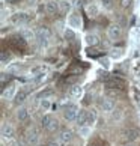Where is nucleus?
<instances>
[{
	"mask_svg": "<svg viewBox=\"0 0 140 146\" xmlns=\"http://www.w3.org/2000/svg\"><path fill=\"white\" fill-rule=\"evenodd\" d=\"M53 119H54V117H53L51 115H44V116H42V121H41L42 127H44V128L47 129V128H48V125H50V123L53 122Z\"/></svg>",
	"mask_w": 140,
	"mask_h": 146,
	"instance_id": "nucleus-25",
	"label": "nucleus"
},
{
	"mask_svg": "<svg viewBox=\"0 0 140 146\" xmlns=\"http://www.w3.org/2000/svg\"><path fill=\"white\" fill-rule=\"evenodd\" d=\"M86 42H88V45L95 47L100 44V36L96 33H89V35H86Z\"/></svg>",
	"mask_w": 140,
	"mask_h": 146,
	"instance_id": "nucleus-16",
	"label": "nucleus"
},
{
	"mask_svg": "<svg viewBox=\"0 0 140 146\" xmlns=\"http://www.w3.org/2000/svg\"><path fill=\"white\" fill-rule=\"evenodd\" d=\"M71 139H72L71 129H63V131H60V134H59V143H62V145H66Z\"/></svg>",
	"mask_w": 140,
	"mask_h": 146,
	"instance_id": "nucleus-11",
	"label": "nucleus"
},
{
	"mask_svg": "<svg viewBox=\"0 0 140 146\" xmlns=\"http://www.w3.org/2000/svg\"><path fill=\"white\" fill-rule=\"evenodd\" d=\"M59 9H60L62 14H68L69 11L72 9V3L69 0H60L59 2Z\"/></svg>",
	"mask_w": 140,
	"mask_h": 146,
	"instance_id": "nucleus-15",
	"label": "nucleus"
},
{
	"mask_svg": "<svg viewBox=\"0 0 140 146\" xmlns=\"http://www.w3.org/2000/svg\"><path fill=\"white\" fill-rule=\"evenodd\" d=\"M47 66H44V65H41V66H36V68H33L30 71V74L32 75H35V77H41V75H44L45 72H47Z\"/></svg>",
	"mask_w": 140,
	"mask_h": 146,
	"instance_id": "nucleus-21",
	"label": "nucleus"
},
{
	"mask_svg": "<svg viewBox=\"0 0 140 146\" xmlns=\"http://www.w3.org/2000/svg\"><path fill=\"white\" fill-rule=\"evenodd\" d=\"M29 117H30V113H29L27 109H24V107L18 109V111H17V119H18L20 122H27Z\"/></svg>",
	"mask_w": 140,
	"mask_h": 146,
	"instance_id": "nucleus-14",
	"label": "nucleus"
},
{
	"mask_svg": "<svg viewBox=\"0 0 140 146\" xmlns=\"http://www.w3.org/2000/svg\"><path fill=\"white\" fill-rule=\"evenodd\" d=\"M140 137V131L137 128H127L121 133V140L123 143H131V142H136V140Z\"/></svg>",
	"mask_w": 140,
	"mask_h": 146,
	"instance_id": "nucleus-1",
	"label": "nucleus"
},
{
	"mask_svg": "<svg viewBox=\"0 0 140 146\" xmlns=\"http://www.w3.org/2000/svg\"><path fill=\"white\" fill-rule=\"evenodd\" d=\"M65 39L66 41H74L75 39V33H74L72 29H66L65 30Z\"/></svg>",
	"mask_w": 140,
	"mask_h": 146,
	"instance_id": "nucleus-28",
	"label": "nucleus"
},
{
	"mask_svg": "<svg viewBox=\"0 0 140 146\" xmlns=\"http://www.w3.org/2000/svg\"><path fill=\"white\" fill-rule=\"evenodd\" d=\"M92 133L90 127H80V136L82 137H89V134Z\"/></svg>",
	"mask_w": 140,
	"mask_h": 146,
	"instance_id": "nucleus-27",
	"label": "nucleus"
},
{
	"mask_svg": "<svg viewBox=\"0 0 140 146\" xmlns=\"http://www.w3.org/2000/svg\"><path fill=\"white\" fill-rule=\"evenodd\" d=\"M107 35H109V38L111 41H117L122 36V26L119 23L110 24L109 29H107Z\"/></svg>",
	"mask_w": 140,
	"mask_h": 146,
	"instance_id": "nucleus-5",
	"label": "nucleus"
},
{
	"mask_svg": "<svg viewBox=\"0 0 140 146\" xmlns=\"http://www.w3.org/2000/svg\"><path fill=\"white\" fill-rule=\"evenodd\" d=\"M57 11H60V9H59V3H56V2H48V3L45 5V12H47V14L54 15Z\"/></svg>",
	"mask_w": 140,
	"mask_h": 146,
	"instance_id": "nucleus-18",
	"label": "nucleus"
},
{
	"mask_svg": "<svg viewBox=\"0 0 140 146\" xmlns=\"http://www.w3.org/2000/svg\"><path fill=\"white\" fill-rule=\"evenodd\" d=\"M20 36H23L26 41H30L36 38V32L30 30V29H23V30H20Z\"/></svg>",
	"mask_w": 140,
	"mask_h": 146,
	"instance_id": "nucleus-19",
	"label": "nucleus"
},
{
	"mask_svg": "<svg viewBox=\"0 0 140 146\" xmlns=\"http://www.w3.org/2000/svg\"><path fill=\"white\" fill-rule=\"evenodd\" d=\"M27 96H29V90L21 89L20 92H17V95H15V104H21V102H24Z\"/></svg>",
	"mask_w": 140,
	"mask_h": 146,
	"instance_id": "nucleus-17",
	"label": "nucleus"
},
{
	"mask_svg": "<svg viewBox=\"0 0 140 146\" xmlns=\"http://www.w3.org/2000/svg\"><path fill=\"white\" fill-rule=\"evenodd\" d=\"M32 18V15H29L27 12H17L11 17V23L15 24V26H20V24H26L29 23Z\"/></svg>",
	"mask_w": 140,
	"mask_h": 146,
	"instance_id": "nucleus-6",
	"label": "nucleus"
},
{
	"mask_svg": "<svg viewBox=\"0 0 140 146\" xmlns=\"http://www.w3.org/2000/svg\"><path fill=\"white\" fill-rule=\"evenodd\" d=\"M48 146H59V143H50Z\"/></svg>",
	"mask_w": 140,
	"mask_h": 146,
	"instance_id": "nucleus-37",
	"label": "nucleus"
},
{
	"mask_svg": "<svg viewBox=\"0 0 140 146\" xmlns=\"http://www.w3.org/2000/svg\"><path fill=\"white\" fill-rule=\"evenodd\" d=\"M14 136V127L11 123H3L2 125V137L3 139H11Z\"/></svg>",
	"mask_w": 140,
	"mask_h": 146,
	"instance_id": "nucleus-13",
	"label": "nucleus"
},
{
	"mask_svg": "<svg viewBox=\"0 0 140 146\" xmlns=\"http://www.w3.org/2000/svg\"><path fill=\"white\" fill-rule=\"evenodd\" d=\"M39 139H41V131L36 127H32L26 133V143H27V146H36L38 142H39Z\"/></svg>",
	"mask_w": 140,
	"mask_h": 146,
	"instance_id": "nucleus-2",
	"label": "nucleus"
},
{
	"mask_svg": "<svg viewBox=\"0 0 140 146\" xmlns=\"http://www.w3.org/2000/svg\"><path fill=\"white\" fill-rule=\"evenodd\" d=\"M15 90H17L15 84H9V86H8V89H3V92H2L3 100H12V98H14V95H17V94H15Z\"/></svg>",
	"mask_w": 140,
	"mask_h": 146,
	"instance_id": "nucleus-12",
	"label": "nucleus"
},
{
	"mask_svg": "<svg viewBox=\"0 0 140 146\" xmlns=\"http://www.w3.org/2000/svg\"><path fill=\"white\" fill-rule=\"evenodd\" d=\"M122 54H123V50H122V48H111V50H110V56L115 57V59H119Z\"/></svg>",
	"mask_w": 140,
	"mask_h": 146,
	"instance_id": "nucleus-26",
	"label": "nucleus"
},
{
	"mask_svg": "<svg viewBox=\"0 0 140 146\" xmlns=\"http://www.w3.org/2000/svg\"><path fill=\"white\" fill-rule=\"evenodd\" d=\"M78 107L75 106V104H69L65 107V110H63V116H65V119L68 122H74V121H77V117H78Z\"/></svg>",
	"mask_w": 140,
	"mask_h": 146,
	"instance_id": "nucleus-4",
	"label": "nucleus"
},
{
	"mask_svg": "<svg viewBox=\"0 0 140 146\" xmlns=\"http://www.w3.org/2000/svg\"><path fill=\"white\" fill-rule=\"evenodd\" d=\"M101 5H103L104 9H111L113 8V0H101Z\"/></svg>",
	"mask_w": 140,
	"mask_h": 146,
	"instance_id": "nucleus-30",
	"label": "nucleus"
},
{
	"mask_svg": "<svg viewBox=\"0 0 140 146\" xmlns=\"http://www.w3.org/2000/svg\"><path fill=\"white\" fill-rule=\"evenodd\" d=\"M86 12H88V15L90 18H95V17H98V8L95 6V5H88V6H86Z\"/></svg>",
	"mask_w": 140,
	"mask_h": 146,
	"instance_id": "nucleus-22",
	"label": "nucleus"
},
{
	"mask_svg": "<svg viewBox=\"0 0 140 146\" xmlns=\"http://www.w3.org/2000/svg\"><path fill=\"white\" fill-rule=\"evenodd\" d=\"M125 146H131V145H130V143H128V145H125Z\"/></svg>",
	"mask_w": 140,
	"mask_h": 146,
	"instance_id": "nucleus-38",
	"label": "nucleus"
},
{
	"mask_svg": "<svg viewBox=\"0 0 140 146\" xmlns=\"http://www.w3.org/2000/svg\"><path fill=\"white\" fill-rule=\"evenodd\" d=\"M101 65L105 66V68H109V60H107V59H103V60H101Z\"/></svg>",
	"mask_w": 140,
	"mask_h": 146,
	"instance_id": "nucleus-35",
	"label": "nucleus"
},
{
	"mask_svg": "<svg viewBox=\"0 0 140 146\" xmlns=\"http://www.w3.org/2000/svg\"><path fill=\"white\" fill-rule=\"evenodd\" d=\"M48 106H50V104H48V101H47V100L42 102V107H45V109H48Z\"/></svg>",
	"mask_w": 140,
	"mask_h": 146,
	"instance_id": "nucleus-36",
	"label": "nucleus"
},
{
	"mask_svg": "<svg viewBox=\"0 0 140 146\" xmlns=\"http://www.w3.org/2000/svg\"><path fill=\"white\" fill-rule=\"evenodd\" d=\"M125 80H122L119 77H115V75H110V78L107 80V82H104V86L107 89H125Z\"/></svg>",
	"mask_w": 140,
	"mask_h": 146,
	"instance_id": "nucleus-3",
	"label": "nucleus"
},
{
	"mask_svg": "<svg viewBox=\"0 0 140 146\" xmlns=\"http://www.w3.org/2000/svg\"><path fill=\"white\" fill-rule=\"evenodd\" d=\"M53 94V90L51 89H48V90H42L41 94H38V98H47V96H50Z\"/></svg>",
	"mask_w": 140,
	"mask_h": 146,
	"instance_id": "nucleus-31",
	"label": "nucleus"
},
{
	"mask_svg": "<svg viewBox=\"0 0 140 146\" xmlns=\"http://www.w3.org/2000/svg\"><path fill=\"white\" fill-rule=\"evenodd\" d=\"M51 36V32L48 27H39L36 30V39L41 42V45H45Z\"/></svg>",
	"mask_w": 140,
	"mask_h": 146,
	"instance_id": "nucleus-7",
	"label": "nucleus"
},
{
	"mask_svg": "<svg viewBox=\"0 0 140 146\" xmlns=\"http://www.w3.org/2000/svg\"><path fill=\"white\" fill-rule=\"evenodd\" d=\"M88 122H89V111L80 110L78 117H77V123H78V127H88Z\"/></svg>",
	"mask_w": 140,
	"mask_h": 146,
	"instance_id": "nucleus-10",
	"label": "nucleus"
},
{
	"mask_svg": "<svg viewBox=\"0 0 140 146\" xmlns=\"http://www.w3.org/2000/svg\"><path fill=\"white\" fill-rule=\"evenodd\" d=\"M68 24H69V27H80V26H82V18H80V15H71L68 20Z\"/></svg>",
	"mask_w": 140,
	"mask_h": 146,
	"instance_id": "nucleus-20",
	"label": "nucleus"
},
{
	"mask_svg": "<svg viewBox=\"0 0 140 146\" xmlns=\"http://www.w3.org/2000/svg\"><path fill=\"white\" fill-rule=\"evenodd\" d=\"M123 94H122V90H119V89H107V96L109 98H121Z\"/></svg>",
	"mask_w": 140,
	"mask_h": 146,
	"instance_id": "nucleus-23",
	"label": "nucleus"
},
{
	"mask_svg": "<svg viewBox=\"0 0 140 146\" xmlns=\"http://www.w3.org/2000/svg\"><path fill=\"white\" fill-rule=\"evenodd\" d=\"M57 128H59V122L56 121V119H53V122L50 123V125H48L47 131H48V133H54V131H56Z\"/></svg>",
	"mask_w": 140,
	"mask_h": 146,
	"instance_id": "nucleus-29",
	"label": "nucleus"
},
{
	"mask_svg": "<svg viewBox=\"0 0 140 146\" xmlns=\"http://www.w3.org/2000/svg\"><path fill=\"white\" fill-rule=\"evenodd\" d=\"M131 2H133V0H121V6L122 8H128L131 5Z\"/></svg>",
	"mask_w": 140,
	"mask_h": 146,
	"instance_id": "nucleus-33",
	"label": "nucleus"
},
{
	"mask_svg": "<svg viewBox=\"0 0 140 146\" xmlns=\"http://www.w3.org/2000/svg\"><path fill=\"white\" fill-rule=\"evenodd\" d=\"M100 107H101V110L105 111V113H109V111H113V109H115V101H113L111 98H103L100 102Z\"/></svg>",
	"mask_w": 140,
	"mask_h": 146,
	"instance_id": "nucleus-9",
	"label": "nucleus"
},
{
	"mask_svg": "<svg viewBox=\"0 0 140 146\" xmlns=\"http://www.w3.org/2000/svg\"><path fill=\"white\" fill-rule=\"evenodd\" d=\"M96 54H100L96 50H89V51H88V56H96Z\"/></svg>",
	"mask_w": 140,
	"mask_h": 146,
	"instance_id": "nucleus-34",
	"label": "nucleus"
},
{
	"mask_svg": "<svg viewBox=\"0 0 140 146\" xmlns=\"http://www.w3.org/2000/svg\"><path fill=\"white\" fill-rule=\"evenodd\" d=\"M82 88L80 86H72L71 90H69V96H74V98H78L80 95H82Z\"/></svg>",
	"mask_w": 140,
	"mask_h": 146,
	"instance_id": "nucleus-24",
	"label": "nucleus"
},
{
	"mask_svg": "<svg viewBox=\"0 0 140 146\" xmlns=\"http://www.w3.org/2000/svg\"><path fill=\"white\" fill-rule=\"evenodd\" d=\"M9 44L12 48H15V50H24L26 47H27V41L24 39L23 36H12L9 39Z\"/></svg>",
	"mask_w": 140,
	"mask_h": 146,
	"instance_id": "nucleus-8",
	"label": "nucleus"
},
{
	"mask_svg": "<svg viewBox=\"0 0 140 146\" xmlns=\"http://www.w3.org/2000/svg\"><path fill=\"white\" fill-rule=\"evenodd\" d=\"M11 59V56H9V53H6V51H2V63L5 65L8 60Z\"/></svg>",
	"mask_w": 140,
	"mask_h": 146,
	"instance_id": "nucleus-32",
	"label": "nucleus"
}]
</instances>
